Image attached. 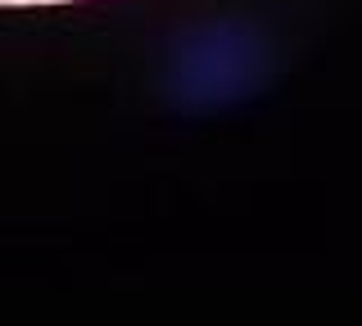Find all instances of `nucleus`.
<instances>
[{"label":"nucleus","instance_id":"obj_1","mask_svg":"<svg viewBox=\"0 0 362 326\" xmlns=\"http://www.w3.org/2000/svg\"><path fill=\"white\" fill-rule=\"evenodd\" d=\"M5 5H37V0H5Z\"/></svg>","mask_w":362,"mask_h":326}]
</instances>
